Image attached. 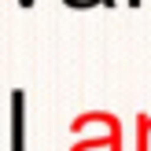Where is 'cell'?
Returning a JSON list of instances; mask_svg holds the SVG:
<instances>
[{"label":"cell","mask_w":151,"mask_h":151,"mask_svg":"<svg viewBox=\"0 0 151 151\" xmlns=\"http://www.w3.org/2000/svg\"><path fill=\"white\" fill-rule=\"evenodd\" d=\"M7 151H26V92H11V114H7Z\"/></svg>","instance_id":"1"},{"label":"cell","mask_w":151,"mask_h":151,"mask_svg":"<svg viewBox=\"0 0 151 151\" xmlns=\"http://www.w3.org/2000/svg\"><path fill=\"white\" fill-rule=\"evenodd\" d=\"M63 4H66V7H92V4H107V7H111L114 0H63Z\"/></svg>","instance_id":"2"},{"label":"cell","mask_w":151,"mask_h":151,"mask_svg":"<svg viewBox=\"0 0 151 151\" xmlns=\"http://www.w3.org/2000/svg\"><path fill=\"white\" fill-rule=\"evenodd\" d=\"M129 4H133V7H140V0H129Z\"/></svg>","instance_id":"3"},{"label":"cell","mask_w":151,"mask_h":151,"mask_svg":"<svg viewBox=\"0 0 151 151\" xmlns=\"http://www.w3.org/2000/svg\"><path fill=\"white\" fill-rule=\"evenodd\" d=\"M33 4H37V0H29V7H33Z\"/></svg>","instance_id":"4"}]
</instances>
